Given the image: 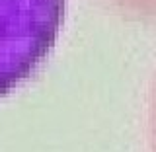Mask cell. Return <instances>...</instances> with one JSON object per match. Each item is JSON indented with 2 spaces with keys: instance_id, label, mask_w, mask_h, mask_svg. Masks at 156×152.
I'll return each instance as SVG.
<instances>
[{
  "instance_id": "cell-1",
  "label": "cell",
  "mask_w": 156,
  "mask_h": 152,
  "mask_svg": "<svg viewBox=\"0 0 156 152\" xmlns=\"http://www.w3.org/2000/svg\"><path fill=\"white\" fill-rule=\"evenodd\" d=\"M66 0H0V97L37 74L55 49Z\"/></svg>"
}]
</instances>
